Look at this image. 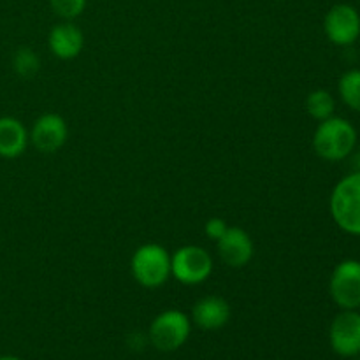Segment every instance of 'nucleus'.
<instances>
[{"mask_svg": "<svg viewBox=\"0 0 360 360\" xmlns=\"http://www.w3.org/2000/svg\"><path fill=\"white\" fill-rule=\"evenodd\" d=\"M357 144V130L348 120L330 116L319 123L313 134V150L327 162H340L350 157Z\"/></svg>", "mask_w": 360, "mask_h": 360, "instance_id": "f257e3e1", "label": "nucleus"}, {"mask_svg": "<svg viewBox=\"0 0 360 360\" xmlns=\"http://www.w3.org/2000/svg\"><path fill=\"white\" fill-rule=\"evenodd\" d=\"M330 214L347 234L360 236V169L345 176L330 193Z\"/></svg>", "mask_w": 360, "mask_h": 360, "instance_id": "f03ea898", "label": "nucleus"}, {"mask_svg": "<svg viewBox=\"0 0 360 360\" xmlns=\"http://www.w3.org/2000/svg\"><path fill=\"white\" fill-rule=\"evenodd\" d=\"M130 271L141 287L158 288L171 276V255L162 245L146 243L134 252Z\"/></svg>", "mask_w": 360, "mask_h": 360, "instance_id": "7ed1b4c3", "label": "nucleus"}, {"mask_svg": "<svg viewBox=\"0 0 360 360\" xmlns=\"http://www.w3.org/2000/svg\"><path fill=\"white\" fill-rule=\"evenodd\" d=\"M192 319L179 309H167L157 315L148 330V340L158 352H176L188 341Z\"/></svg>", "mask_w": 360, "mask_h": 360, "instance_id": "20e7f679", "label": "nucleus"}, {"mask_svg": "<svg viewBox=\"0 0 360 360\" xmlns=\"http://www.w3.org/2000/svg\"><path fill=\"white\" fill-rule=\"evenodd\" d=\"M213 273V259L202 246L186 245L171 255V274L183 285H200Z\"/></svg>", "mask_w": 360, "mask_h": 360, "instance_id": "39448f33", "label": "nucleus"}, {"mask_svg": "<svg viewBox=\"0 0 360 360\" xmlns=\"http://www.w3.org/2000/svg\"><path fill=\"white\" fill-rule=\"evenodd\" d=\"M329 292L341 309L360 308V260L347 259L334 267Z\"/></svg>", "mask_w": 360, "mask_h": 360, "instance_id": "423d86ee", "label": "nucleus"}, {"mask_svg": "<svg viewBox=\"0 0 360 360\" xmlns=\"http://www.w3.org/2000/svg\"><path fill=\"white\" fill-rule=\"evenodd\" d=\"M330 348L340 357H359L360 355V313L357 309H341L334 316L329 329Z\"/></svg>", "mask_w": 360, "mask_h": 360, "instance_id": "0eeeda50", "label": "nucleus"}, {"mask_svg": "<svg viewBox=\"0 0 360 360\" xmlns=\"http://www.w3.org/2000/svg\"><path fill=\"white\" fill-rule=\"evenodd\" d=\"M327 39L336 46H352L360 37V14L350 4H336L323 20Z\"/></svg>", "mask_w": 360, "mask_h": 360, "instance_id": "6e6552de", "label": "nucleus"}, {"mask_svg": "<svg viewBox=\"0 0 360 360\" xmlns=\"http://www.w3.org/2000/svg\"><path fill=\"white\" fill-rule=\"evenodd\" d=\"M69 129L67 122L56 112H46L39 116L28 132L30 143L37 148L41 153H55L67 143Z\"/></svg>", "mask_w": 360, "mask_h": 360, "instance_id": "1a4fd4ad", "label": "nucleus"}, {"mask_svg": "<svg viewBox=\"0 0 360 360\" xmlns=\"http://www.w3.org/2000/svg\"><path fill=\"white\" fill-rule=\"evenodd\" d=\"M218 255L229 267L241 269L253 259V241L248 232L241 227H229L227 232L217 241Z\"/></svg>", "mask_w": 360, "mask_h": 360, "instance_id": "9d476101", "label": "nucleus"}, {"mask_svg": "<svg viewBox=\"0 0 360 360\" xmlns=\"http://www.w3.org/2000/svg\"><path fill=\"white\" fill-rule=\"evenodd\" d=\"M231 304L220 295L199 299L192 309V322L202 330H218L231 320Z\"/></svg>", "mask_w": 360, "mask_h": 360, "instance_id": "9b49d317", "label": "nucleus"}, {"mask_svg": "<svg viewBox=\"0 0 360 360\" xmlns=\"http://www.w3.org/2000/svg\"><path fill=\"white\" fill-rule=\"evenodd\" d=\"M48 46L55 56L62 60H72L81 53L84 46V35L79 27L70 21L58 23L48 35Z\"/></svg>", "mask_w": 360, "mask_h": 360, "instance_id": "f8f14e48", "label": "nucleus"}, {"mask_svg": "<svg viewBox=\"0 0 360 360\" xmlns=\"http://www.w3.org/2000/svg\"><path fill=\"white\" fill-rule=\"evenodd\" d=\"M28 141V130L20 120L14 116L0 118V157L18 158L25 153Z\"/></svg>", "mask_w": 360, "mask_h": 360, "instance_id": "ddd939ff", "label": "nucleus"}, {"mask_svg": "<svg viewBox=\"0 0 360 360\" xmlns=\"http://www.w3.org/2000/svg\"><path fill=\"white\" fill-rule=\"evenodd\" d=\"M334 109H336V101L330 91L319 88L306 97V112L316 122H323V120L334 116Z\"/></svg>", "mask_w": 360, "mask_h": 360, "instance_id": "4468645a", "label": "nucleus"}, {"mask_svg": "<svg viewBox=\"0 0 360 360\" xmlns=\"http://www.w3.org/2000/svg\"><path fill=\"white\" fill-rule=\"evenodd\" d=\"M338 91L341 95V101L354 111L360 112V69H354L345 72L340 77Z\"/></svg>", "mask_w": 360, "mask_h": 360, "instance_id": "2eb2a0df", "label": "nucleus"}, {"mask_svg": "<svg viewBox=\"0 0 360 360\" xmlns=\"http://www.w3.org/2000/svg\"><path fill=\"white\" fill-rule=\"evenodd\" d=\"M13 69L23 79H30L41 69V60L37 53L30 48H20L13 56Z\"/></svg>", "mask_w": 360, "mask_h": 360, "instance_id": "dca6fc26", "label": "nucleus"}, {"mask_svg": "<svg viewBox=\"0 0 360 360\" xmlns=\"http://www.w3.org/2000/svg\"><path fill=\"white\" fill-rule=\"evenodd\" d=\"M86 2L88 0H49L55 14H58L60 18H63L67 21L81 16L84 7H86Z\"/></svg>", "mask_w": 360, "mask_h": 360, "instance_id": "f3484780", "label": "nucleus"}, {"mask_svg": "<svg viewBox=\"0 0 360 360\" xmlns=\"http://www.w3.org/2000/svg\"><path fill=\"white\" fill-rule=\"evenodd\" d=\"M227 229H229L227 221L221 220V218L214 217V218H210V220L206 221V227H204V231H206V234L210 236L213 241H218V239H220L221 236L227 232Z\"/></svg>", "mask_w": 360, "mask_h": 360, "instance_id": "a211bd4d", "label": "nucleus"}, {"mask_svg": "<svg viewBox=\"0 0 360 360\" xmlns=\"http://www.w3.org/2000/svg\"><path fill=\"white\" fill-rule=\"evenodd\" d=\"M0 360H21V359L13 357V355H2V357H0Z\"/></svg>", "mask_w": 360, "mask_h": 360, "instance_id": "6ab92c4d", "label": "nucleus"}, {"mask_svg": "<svg viewBox=\"0 0 360 360\" xmlns=\"http://www.w3.org/2000/svg\"><path fill=\"white\" fill-rule=\"evenodd\" d=\"M359 360H360V357H359Z\"/></svg>", "mask_w": 360, "mask_h": 360, "instance_id": "aec40b11", "label": "nucleus"}]
</instances>
